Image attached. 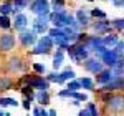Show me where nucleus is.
<instances>
[{
  "label": "nucleus",
  "mask_w": 124,
  "mask_h": 116,
  "mask_svg": "<svg viewBox=\"0 0 124 116\" xmlns=\"http://www.w3.org/2000/svg\"><path fill=\"white\" fill-rule=\"evenodd\" d=\"M89 17L91 18H108V13L104 10H101L99 7H94V8H89Z\"/></svg>",
  "instance_id": "c756f323"
},
{
  "label": "nucleus",
  "mask_w": 124,
  "mask_h": 116,
  "mask_svg": "<svg viewBox=\"0 0 124 116\" xmlns=\"http://www.w3.org/2000/svg\"><path fill=\"white\" fill-rule=\"evenodd\" d=\"M27 116H31V115H27Z\"/></svg>",
  "instance_id": "de8ad7c7"
},
{
  "label": "nucleus",
  "mask_w": 124,
  "mask_h": 116,
  "mask_svg": "<svg viewBox=\"0 0 124 116\" xmlns=\"http://www.w3.org/2000/svg\"><path fill=\"white\" fill-rule=\"evenodd\" d=\"M50 7L53 12H58V10H63L66 7V0H50Z\"/></svg>",
  "instance_id": "f704fd0d"
},
{
  "label": "nucleus",
  "mask_w": 124,
  "mask_h": 116,
  "mask_svg": "<svg viewBox=\"0 0 124 116\" xmlns=\"http://www.w3.org/2000/svg\"><path fill=\"white\" fill-rule=\"evenodd\" d=\"M12 10H13L12 0H5V2L0 3V13L2 15H12Z\"/></svg>",
  "instance_id": "c85d7f7f"
},
{
  "label": "nucleus",
  "mask_w": 124,
  "mask_h": 116,
  "mask_svg": "<svg viewBox=\"0 0 124 116\" xmlns=\"http://www.w3.org/2000/svg\"><path fill=\"white\" fill-rule=\"evenodd\" d=\"M17 47V37L10 32V30H2L0 33V55H7L12 53Z\"/></svg>",
  "instance_id": "7ed1b4c3"
},
{
  "label": "nucleus",
  "mask_w": 124,
  "mask_h": 116,
  "mask_svg": "<svg viewBox=\"0 0 124 116\" xmlns=\"http://www.w3.org/2000/svg\"><path fill=\"white\" fill-rule=\"evenodd\" d=\"M28 8L35 17H45V15H48V13L51 12L50 0H31Z\"/></svg>",
  "instance_id": "423d86ee"
},
{
  "label": "nucleus",
  "mask_w": 124,
  "mask_h": 116,
  "mask_svg": "<svg viewBox=\"0 0 124 116\" xmlns=\"http://www.w3.org/2000/svg\"><path fill=\"white\" fill-rule=\"evenodd\" d=\"M0 30H12V18L10 15H2L0 13Z\"/></svg>",
  "instance_id": "cd10ccee"
},
{
  "label": "nucleus",
  "mask_w": 124,
  "mask_h": 116,
  "mask_svg": "<svg viewBox=\"0 0 124 116\" xmlns=\"http://www.w3.org/2000/svg\"><path fill=\"white\" fill-rule=\"evenodd\" d=\"M86 2H94V0H86Z\"/></svg>",
  "instance_id": "49530a36"
},
{
  "label": "nucleus",
  "mask_w": 124,
  "mask_h": 116,
  "mask_svg": "<svg viewBox=\"0 0 124 116\" xmlns=\"http://www.w3.org/2000/svg\"><path fill=\"white\" fill-rule=\"evenodd\" d=\"M85 47L91 53H93V50L98 48L99 45H103V35H99V33H88V37L85 38Z\"/></svg>",
  "instance_id": "ddd939ff"
},
{
  "label": "nucleus",
  "mask_w": 124,
  "mask_h": 116,
  "mask_svg": "<svg viewBox=\"0 0 124 116\" xmlns=\"http://www.w3.org/2000/svg\"><path fill=\"white\" fill-rule=\"evenodd\" d=\"M30 2H31V0H12V3H13L12 15H15V13H18V12H23L25 8H28Z\"/></svg>",
  "instance_id": "412c9836"
},
{
  "label": "nucleus",
  "mask_w": 124,
  "mask_h": 116,
  "mask_svg": "<svg viewBox=\"0 0 124 116\" xmlns=\"http://www.w3.org/2000/svg\"><path fill=\"white\" fill-rule=\"evenodd\" d=\"M28 23H30L28 17H27L23 12H18V13H15V15H13V20H12V28L18 33V32H23L25 28H28Z\"/></svg>",
  "instance_id": "9b49d317"
},
{
  "label": "nucleus",
  "mask_w": 124,
  "mask_h": 116,
  "mask_svg": "<svg viewBox=\"0 0 124 116\" xmlns=\"http://www.w3.org/2000/svg\"><path fill=\"white\" fill-rule=\"evenodd\" d=\"M111 22V27H113V30L114 32H117V33H121L124 30V18H113V20H109Z\"/></svg>",
  "instance_id": "7c9ffc66"
},
{
  "label": "nucleus",
  "mask_w": 124,
  "mask_h": 116,
  "mask_svg": "<svg viewBox=\"0 0 124 116\" xmlns=\"http://www.w3.org/2000/svg\"><path fill=\"white\" fill-rule=\"evenodd\" d=\"M51 25H50V18H48V15L45 17H35V18L31 20V30L37 33V35H45L48 32Z\"/></svg>",
  "instance_id": "1a4fd4ad"
},
{
  "label": "nucleus",
  "mask_w": 124,
  "mask_h": 116,
  "mask_svg": "<svg viewBox=\"0 0 124 116\" xmlns=\"http://www.w3.org/2000/svg\"><path fill=\"white\" fill-rule=\"evenodd\" d=\"M78 116H89V113H88V109H81V111H79V113H78Z\"/></svg>",
  "instance_id": "a19ab883"
},
{
  "label": "nucleus",
  "mask_w": 124,
  "mask_h": 116,
  "mask_svg": "<svg viewBox=\"0 0 124 116\" xmlns=\"http://www.w3.org/2000/svg\"><path fill=\"white\" fill-rule=\"evenodd\" d=\"M75 18L76 22L79 23V27L83 30H86L89 27V23H91V17H89V8H86V7H81V8H78L75 13Z\"/></svg>",
  "instance_id": "f8f14e48"
},
{
  "label": "nucleus",
  "mask_w": 124,
  "mask_h": 116,
  "mask_svg": "<svg viewBox=\"0 0 124 116\" xmlns=\"http://www.w3.org/2000/svg\"><path fill=\"white\" fill-rule=\"evenodd\" d=\"M51 51H53V50H48V48L41 47L40 43L35 41V45L31 47V50H30V55H51Z\"/></svg>",
  "instance_id": "393cba45"
},
{
  "label": "nucleus",
  "mask_w": 124,
  "mask_h": 116,
  "mask_svg": "<svg viewBox=\"0 0 124 116\" xmlns=\"http://www.w3.org/2000/svg\"><path fill=\"white\" fill-rule=\"evenodd\" d=\"M98 93V96H99V101L104 105V103H108L111 98H113V95H114V91H96Z\"/></svg>",
  "instance_id": "e433bc0d"
},
{
  "label": "nucleus",
  "mask_w": 124,
  "mask_h": 116,
  "mask_svg": "<svg viewBox=\"0 0 124 116\" xmlns=\"http://www.w3.org/2000/svg\"><path fill=\"white\" fill-rule=\"evenodd\" d=\"M113 78H114V75H113L111 68L104 66L103 70H101V71H99V73H96L93 80H94L96 85H99V86H101V85H104V83H108V81H111Z\"/></svg>",
  "instance_id": "2eb2a0df"
},
{
  "label": "nucleus",
  "mask_w": 124,
  "mask_h": 116,
  "mask_svg": "<svg viewBox=\"0 0 124 116\" xmlns=\"http://www.w3.org/2000/svg\"><path fill=\"white\" fill-rule=\"evenodd\" d=\"M51 57H53V61H51L53 70H60V68H61V65L65 63V50L56 48L55 51H51Z\"/></svg>",
  "instance_id": "f3484780"
},
{
  "label": "nucleus",
  "mask_w": 124,
  "mask_h": 116,
  "mask_svg": "<svg viewBox=\"0 0 124 116\" xmlns=\"http://www.w3.org/2000/svg\"><path fill=\"white\" fill-rule=\"evenodd\" d=\"M20 105H22V108H23L25 111H30V109H31V101H30V99H27V98H23Z\"/></svg>",
  "instance_id": "4c0bfd02"
},
{
  "label": "nucleus",
  "mask_w": 124,
  "mask_h": 116,
  "mask_svg": "<svg viewBox=\"0 0 124 116\" xmlns=\"http://www.w3.org/2000/svg\"><path fill=\"white\" fill-rule=\"evenodd\" d=\"M0 116H5V111H0Z\"/></svg>",
  "instance_id": "c03bdc74"
},
{
  "label": "nucleus",
  "mask_w": 124,
  "mask_h": 116,
  "mask_svg": "<svg viewBox=\"0 0 124 116\" xmlns=\"http://www.w3.org/2000/svg\"><path fill=\"white\" fill-rule=\"evenodd\" d=\"M65 85H66V90H70V91H78V90H81V83H79V80H78V78L68 80Z\"/></svg>",
  "instance_id": "2f4dec72"
},
{
  "label": "nucleus",
  "mask_w": 124,
  "mask_h": 116,
  "mask_svg": "<svg viewBox=\"0 0 124 116\" xmlns=\"http://www.w3.org/2000/svg\"><path fill=\"white\" fill-rule=\"evenodd\" d=\"M40 116H48V111H46V109H45L43 106L40 108Z\"/></svg>",
  "instance_id": "79ce46f5"
},
{
  "label": "nucleus",
  "mask_w": 124,
  "mask_h": 116,
  "mask_svg": "<svg viewBox=\"0 0 124 116\" xmlns=\"http://www.w3.org/2000/svg\"><path fill=\"white\" fill-rule=\"evenodd\" d=\"M81 66H83V70H85L86 73H89V75H96V73H99L103 68H104V63L99 60V58L96 57H88L86 60H83L81 63H79Z\"/></svg>",
  "instance_id": "0eeeda50"
},
{
  "label": "nucleus",
  "mask_w": 124,
  "mask_h": 116,
  "mask_svg": "<svg viewBox=\"0 0 124 116\" xmlns=\"http://www.w3.org/2000/svg\"><path fill=\"white\" fill-rule=\"evenodd\" d=\"M13 86H15V80L10 76L8 73H2L0 75V91L13 90Z\"/></svg>",
  "instance_id": "a211bd4d"
},
{
  "label": "nucleus",
  "mask_w": 124,
  "mask_h": 116,
  "mask_svg": "<svg viewBox=\"0 0 124 116\" xmlns=\"http://www.w3.org/2000/svg\"><path fill=\"white\" fill-rule=\"evenodd\" d=\"M70 13L68 8L58 10V12H50L48 13V18H50V25L51 27H56V28H63L65 27V20H66V15Z\"/></svg>",
  "instance_id": "6e6552de"
},
{
  "label": "nucleus",
  "mask_w": 124,
  "mask_h": 116,
  "mask_svg": "<svg viewBox=\"0 0 124 116\" xmlns=\"http://www.w3.org/2000/svg\"><path fill=\"white\" fill-rule=\"evenodd\" d=\"M18 91L22 93V96L27 98V99H30V101H35V90L31 86H28V85H22V86L18 88Z\"/></svg>",
  "instance_id": "5701e85b"
},
{
  "label": "nucleus",
  "mask_w": 124,
  "mask_h": 116,
  "mask_svg": "<svg viewBox=\"0 0 124 116\" xmlns=\"http://www.w3.org/2000/svg\"><path fill=\"white\" fill-rule=\"evenodd\" d=\"M117 40H119V33L113 30V32H109V33H104V35H103V45L108 47V48H113Z\"/></svg>",
  "instance_id": "6ab92c4d"
},
{
  "label": "nucleus",
  "mask_w": 124,
  "mask_h": 116,
  "mask_svg": "<svg viewBox=\"0 0 124 116\" xmlns=\"http://www.w3.org/2000/svg\"><path fill=\"white\" fill-rule=\"evenodd\" d=\"M45 78H46L50 83L60 85V71H58V70H53V71H50V73H45Z\"/></svg>",
  "instance_id": "c9c22d12"
},
{
  "label": "nucleus",
  "mask_w": 124,
  "mask_h": 116,
  "mask_svg": "<svg viewBox=\"0 0 124 116\" xmlns=\"http://www.w3.org/2000/svg\"><path fill=\"white\" fill-rule=\"evenodd\" d=\"M37 43H40L41 47H45V48H48V50H53V48H55V45H53V38H51L48 33L40 35L38 40H37Z\"/></svg>",
  "instance_id": "b1692460"
},
{
  "label": "nucleus",
  "mask_w": 124,
  "mask_h": 116,
  "mask_svg": "<svg viewBox=\"0 0 124 116\" xmlns=\"http://www.w3.org/2000/svg\"><path fill=\"white\" fill-rule=\"evenodd\" d=\"M5 71L8 75H22L28 71V61L20 53H12L5 60Z\"/></svg>",
  "instance_id": "f257e3e1"
},
{
  "label": "nucleus",
  "mask_w": 124,
  "mask_h": 116,
  "mask_svg": "<svg viewBox=\"0 0 124 116\" xmlns=\"http://www.w3.org/2000/svg\"><path fill=\"white\" fill-rule=\"evenodd\" d=\"M73 78H76L75 70H73V68H70V66H66L63 71H60V85H65L68 80H73Z\"/></svg>",
  "instance_id": "aec40b11"
},
{
  "label": "nucleus",
  "mask_w": 124,
  "mask_h": 116,
  "mask_svg": "<svg viewBox=\"0 0 124 116\" xmlns=\"http://www.w3.org/2000/svg\"><path fill=\"white\" fill-rule=\"evenodd\" d=\"M0 106H3V108H7V106L17 108V106H20V101H17L15 98H10V96H0Z\"/></svg>",
  "instance_id": "a878e982"
},
{
  "label": "nucleus",
  "mask_w": 124,
  "mask_h": 116,
  "mask_svg": "<svg viewBox=\"0 0 124 116\" xmlns=\"http://www.w3.org/2000/svg\"><path fill=\"white\" fill-rule=\"evenodd\" d=\"M35 101H38L40 106H48L51 103L50 90H35Z\"/></svg>",
  "instance_id": "dca6fc26"
},
{
  "label": "nucleus",
  "mask_w": 124,
  "mask_h": 116,
  "mask_svg": "<svg viewBox=\"0 0 124 116\" xmlns=\"http://www.w3.org/2000/svg\"><path fill=\"white\" fill-rule=\"evenodd\" d=\"M85 108L88 109L89 116H101V115H99V108H98V105L93 103V101H89V99H88V103H86Z\"/></svg>",
  "instance_id": "473e14b6"
},
{
  "label": "nucleus",
  "mask_w": 124,
  "mask_h": 116,
  "mask_svg": "<svg viewBox=\"0 0 124 116\" xmlns=\"http://www.w3.org/2000/svg\"><path fill=\"white\" fill-rule=\"evenodd\" d=\"M111 2H113V0H111Z\"/></svg>",
  "instance_id": "09e8293b"
},
{
  "label": "nucleus",
  "mask_w": 124,
  "mask_h": 116,
  "mask_svg": "<svg viewBox=\"0 0 124 116\" xmlns=\"http://www.w3.org/2000/svg\"><path fill=\"white\" fill-rule=\"evenodd\" d=\"M88 28H91L93 32H94V33H99V35H104V33H109V32H113L111 22H109L108 18H98L96 22H91Z\"/></svg>",
  "instance_id": "9d476101"
},
{
  "label": "nucleus",
  "mask_w": 124,
  "mask_h": 116,
  "mask_svg": "<svg viewBox=\"0 0 124 116\" xmlns=\"http://www.w3.org/2000/svg\"><path fill=\"white\" fill-rule=\"evenodd\" d=\"M71 105L76 106V108H79V106H81V101H79V99H71Z\"/></svg>",
  "instance_id": "ea45409f"
},
{
  "label": "nucleus",
  "mask_w": 124,
  "mask_h": 116,
  "mask_svg": "<svg viewBox=\"0 0 124 116\" xmlns=\"http://www.w3.org/2000/svg\"><path fill=\"white\" fill-rule=\"evenodd\" d=\"M79 83H81V88L83 90H88V91H96V83L91 76H83V78H78Z\"/></svg>",
  "instance_id": "4be33fe9"
},
{
  "label": "nucleus",
  "mask_w": 124,
  "mask_h": 116,
  "mask_svg": "<svg viewBox=\"0 0 124 116\" xmlns=\"http://www.w3.org/2000/svg\"><path fill=\"white\" fill-rule=\"evenodd\" d=\"M48 116H58L56 115V109H48Z\"/></svg>",
  "instance_id": "37998d69"
},
{
  "label": "nucleus",
  "mask_w": 124,
  "mask_h": 116,
  "mask_svg": "<svg viewBox=\"0 0 124 116\" xmlns=\"http://www.w3.org/2000/svg\"><path fill=\"white\" fill-rule=\"evenodd\" d=\"M31 70H33V73H37V75H45V73H46L45 63H40V61H33V63H31Z\"/></svg>",
  "instance_id": "72a5a7b5"
},
{
  "label": "nucleus",
  "mask_w": 124,
  "mask_h": 116,
  "mask_svg": "<svg viewBox=\"0 0 124 116\" xmlns=\"http://www.w3.org/2000/svg\"><path fill=\"white\" fill-rule=\"evenodd\" d=\"M111 71H113L114 76H123L124 75V61L123 60H117L114 65L111 66Z\"/></svg>",
  "instance_id": "bb28decb"
},
{
  "label": "nucleus",
  "mask_w": 124,
  "mask_h": 116,
  "mask_svg": "<svg viewBox=\"0 0 124 116\" xmlns=\"http://www.w3.org/2000/svg\"><path fill=\"white\" fill-rule=\"evenodd\" d=\"M99 60L104 63V66L111 68V66L116 63V61L119 60V57H117V53L114 51V48H106L104 51L99 55Z\"/></svg>",
  "instance_id": "4468645a"
},
{
  "label": "nucleus",
  "mask_w": 124,
  "mask_h": 116,
  "mask_svg": "<svg viewBox=\"0 0 124 116\" xmlns=\"http://www.w3.org/2000/svg\"><path fill=\"white\" fill-rule=\"evenodd\" d=\"M104 106H106V113H109V115H121V113H124V95L119 93V91H114L113 98L108 103H104Z\"/></svg>",
  "instance_id": "20e7f679"
},
{
  "label": "nucleus",
  "mask_w": 124,
  "mask_h": 116,
  "mask_svg": "<svg viewBox=\"0 0 124 116\" xmlns=\"http://www.w3.org/2000/svg\"><path fill=\"white\" fill-rule=\"evenodd\" d=\"M66 53L70 60L73 61V63H76L79 65L83 60H86L88 57H91V51L85 47V43L83 41H75V43H70L66 48Z\"/></svg>",
  "instance_id": "f03ea898"
},
{
  "label": "nucleus",
  "mask_w": 124,
  "mask_h": 116,
  "mask_svg": "<svg viewBox=\"0 0 124 116\" xmlns=\"http://www.w3.org/2000/svg\"><path fill=\"white\" fill-rule=\"evenodd\" d=\"M113 5L116 8H121V7H124V0H113Z\"/></svg>",
  "instance_id": "58836bf2"
},
{
  "label": "nucleus",
  "mask_w": 124,
  "mask_h": 116,
  "mask_svg": "<svg viewBox=\"0 0 124 116\" xmlns=\"http://www.w3.org/2000/svg\"><path fill=\"white\" fill-rule=\"evenodd\" d=\"M37 40H38V35L28 28H25L23 32H18V35H17V43L22 48H31Z\"/></svg>",
  "instance_id": "39448f33"
},
{
  "label": "nucleus",
  "mask_w": 124,
  "mask_h": 116,
  "mask_svg": "<svg viewBox=\"0 0 124 116\" xmlns=\"http://www.w3.org/2000/svg\"><path fill=\"white\" fill-rule=\"evenodd\" d=\"M121 33H123V38H124V30H123V32H121Z\"/></svg>",
  "instance_id": "a18cd8bd"
}]
</instances>
